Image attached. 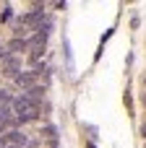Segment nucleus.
Masks as SVG:
<instances>
[{"label":"nucleus","instance_id":"7ed1b4c3","mask_svg":"<svg viewBox=\"0 0 146 148\" xmlns=\"http://www.w3.org/2000/svg\"><path fill=\"white\" fill-rule=\"evenodd\" d=\"M42 94H44V88H42V86H34V88H29V91H26L24 96H26V99H31L34 104H39V99H42Z\"/></svg>","mask_w":146,"mask_h":148},{"label":"nucleus","instance_id":"f03ea898","mask_svg":"<svg viewBox=\"0 0 146 148\" xmlns=\"http://www.w3.org/2000/svg\"><path fill=\"white\" fill-rule=\"evenodd\" d=\"M34 81H37V70H29V73H18L16 75V83L21 86V88H34Z\"/></svg>","mask_w":146,"mask_h":148},{"label":"nucleus","instance_id":"423d86ee","mask_svg":"<svg viewBox=\"0 0 146 148\" xmlns=\"http://www.w3.org/2000/svg\"><path fill=\"white\" fill-rule=\"evenodd\" d=\"M141 135H144V138H146V127H141Z\"/></svg>","mask_w":146,"mask_h":148},{"label":"nucleus","instance_id":"f257e3e1","mask_svg":"<svg viewBox=\"0 0 146 148\" xmlns=\"http://www.w3.org/2000/svg\"><path fill=\"white\" fill-rule=\"evenodd\" d=\"M0 68H3V75H10V78H16L18 73H21V60L18 57H5L3 62H0Z\"/></svg>","mask_w":146,"mask_h":148},{"label":"nucleus","instance_id":"39448f33","mask_svg":"<svg viewBox=\"0 0 146 148\" xmlns=\"http://www.w3.org/2000/svg\"><path fill=\"white\" fill-rule=\"evenodd\" d=\"M10 16H13V13H10V8H5V10H3V16H0V18H3V21H10Z\"/></svg>","mask_w":146,"mask_h":148},{"label":"nucleus","instance_id":"0eeeda50","mask_svg":"<svg viewBox=\"0 0 146 148\" xmlns=\"http://www.w3.org/2000/svg\"><path fill=\"white\" fill-rule=\"evenodd\" d=\"M89 148H94V146H91V143H89Z\"/></svg>","mask_w":146,"mask_h":148},{"label":"nucleus","instance_id":"20e7f679","mask_svg":"<svg viewBox=\"0 0 146 148\" xmlns=\"http://www.w3.org/2000/svg\"><path fill=\"white\" fill-rule=\"evenodd\" d=\"M10 52H26V39H13L8 44V55Z\"/></svg>","mask_w":146,"mask_h":148}]
</instances>
